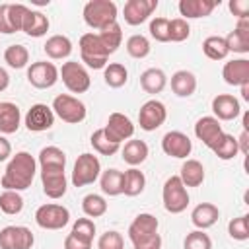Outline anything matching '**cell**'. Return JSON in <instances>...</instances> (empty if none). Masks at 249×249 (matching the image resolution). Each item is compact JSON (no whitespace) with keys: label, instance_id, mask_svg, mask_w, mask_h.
<instances>
[{"label":"cell","instance_id":"1","mask_svg":"<svg viewBox=\"0 0 249 249\" xmlns=\"http://www.w3.org/2000/svg\"><path fill=\"white\" fill-rule=\"evenodd\" d=\"M37 171V161L29 152H16L6 165V171L0 179V185L6 191H25L31 187Z\"/></svg>","mask_w":249,"mask_h":249},{"label":"cell","instance_id":"2","mask_svg":"<svg viewBox=\"0 0 249 249\" xmlns=\"http://www.w3.org/2000/svg\"><path fill=\"white\" fill-rule=\"evenodd\" d=\"M84 21L91 29H103L117 21V4L111 0H89L84 6Z\"/></svg>","mask_w":249,"mask_h":249},{"label":"cell","instance_id":"3","mask_svg":"<svg viewBox=\"0 0 249 249\" xmlns=\"http://www.w3.org/2000/svg\"><path fill=\"white\" fill-rule=\"evenodd\" d=\"M80 56H82V62L93 70H101L107 66V58H109V53L107 49L103 47V43L99 41L97 33H84L80 37Z\"/></svg>","mask_w":249,"mask_h":249},{"label":"cell","instance_id":"4","mask_svg":"<svg viewBox=\"0 0 249 249\" xmlns=\"http://www.w3.org/2000/svg\"><path fill=\"white\" fill-rule=\"evenodd\" d=\"M161 198H163V208L167 212H171V214H181L183 210H187V206H189V193H187V187L181 183L179 175H171L163 183Z\"/></svg>","mask_w":249,"mask_h":249},{"label":"cell","instance_id":"5","mask_svg":"<svg viewBox=\"0 0 249 249\" xmlns=\"http://www.w3.org/2000/svg\"><path fill=\"white\" fill-rule=\"evenodd\" d=\"M51 109L60 121H64L68 124H78V123H82L86 119V105L78 97L68 95V93L56 95L53 99V107Z\"/></svg>","mask_w":249,"mask_h":249},{"label":"cell","instance_id":"6","mask_svg":"<svg viewBox=\"0 0 249 249\" xmlns=\"http://www.w3.org/2000/svg\"><path fill=\"white\" fill-rule=\"evenodd\" d=\"M58 78H62V84L72 93H84L91 86V78H89L88 70L80 62H76V60L64 62L62 68L58 70Z\"/></svg>","mask_w":249,"mask_h":249},{"label":"cell","instance_id":"7","mask_svg":"<svg viewBox=\"0 0 249 249\" xmlns=\"http://www.w3.org/2000/svg\"><path fill=\"white\" fill-rule=\"evenodd\" d=\"M99 175H101V163H99L97 156L88 154V152L78 156L74 169H72V185L74 187L91 185Z\"/></svg>","mask_w":249,"mask_h":249},{"label":"cell","instance_id":"8","mask_svg":"<svg viewBox=\"0 0 249 249\" xmlns=\"http://www.w3.org/2000/svg\"><path fill=\"white\" fill-rule=\"evenodd\" d=\"M35 222L43 230H62L70 222V212L62 204L49 202V204H43L37 208Z\"/></svg>","mask_w":249,"mask_h":249},{"label":"cell","instance_id":"9","mask_svg":"<svg viewBox=\"0 0 249 249\" xmlns=\"http://www.w3.org/2000/svg\"><path fill=\"white\" fill-rule=\"evenodd\" d=\"M27 80L37 89H49L58 82V68L53 62L37 60L27 68Z\"/></svg>","mask_w":249,"mask_h":249},{"label":"cell","instance_id":"10","mask_svg":"<svg viewBox=\"0 0 249 249\" xmlns=\"http://www.w3.org/2000/svg\"><path fill=\"white\" fill-rule=\"evenodd\" d=\"M35 237L25 226H6L0 230V249H31Z\"/></svg>","mask_w":249,"mask_h":249},{"label":"cell","instance_id":"11","mask_svg":"<svg viewBox=\"0 0 249 249\" xmlns=\"http://www.w3.org/2000/svg\"><path fill=\"white\" fill-rule=\"evenodd\" d=\"M167 119V109L161 101L158 99H150L146 101L142 107H140V113H138V124L142 130L146 132H152L156 128H160Z\"/></svg>","mask_w":249,"mask_h":249},{"label":"cell","instance_id":"12","mask_svg":"<svg viewBox=\"0 0 249 249\" xmlns=\"http://www.w3.org/2000/svg\"><path fill=\"white\" fill-rule=\"evenodd\" d=\"M41 185H43V193L49 198H62L66 195V175L62 167H45L41 169Z\"/></svg>","mask_w":249,"mask_h":249},{"label":"cell","instance_id":"13","mask_svg":"<svg viewBox=\"0 0 249 249\" xmlns=\"http://www.w3.org/2000/svg\"><path fill=\"white\" fill-rule=\"evenodd\" d=\"M103 130H105V136H107L111 142L121 144V142H124V140L132 138V134H134V124H132V121H130L126 115H123V113H111L109 119H107V124L103 126Z\"/></svg>","mask_w":249,"mask_h":249},{"label":"cell","instance_id":"14","mask_svg":"<svg viewBox=\"0 0 249 249\" xmlns=\"http://www.w3.org/2000/svg\"><path fill=\"white\" fill-rule=\"evenodd\" d=\"M161 150H163L165 156H171V158H177V160H185L193 150V142L185 132L169 130L161 138Z\"/></svg>","mask_w":249,"mask_h":249},{"label":"cell","instance_id":"15","mask_svg":"<svg viewBox=\"0 0 249 249\" xmlns=\"http://www.w3.org/2000/svg\"><path fill=\"white\" fill-rule=\"evenodd\" d=\"M25 126L31 132H45L54 124V113L45 103H35L25 113Z\"/></svg>","mask_w":249,"mask_h":249},{"label":"cell","instance_id":"16","mask_svg":"<svg viewBox=\"0 0 249 249\" xmlns=\"http://www.w3.org/2000/svg\"><path fill=\"white\" fill-rule=\"evenodd\" d=\"M195 136L206 146V148H214L220 138L224 136V130H222V124L218 119L214 117H200L196 123H195Z\"/></svg>","mask_w":249,"mask_h":249},{"label":"cell","instance_id":"17","mask_svg":"<svg viewBox=\"0 0 249 249\" xmlns=\"http://www.w3.org/2000/svg\"><path fill=\"white\" fill-rule=\"evenodd\" d=\"M158 8V0H128L123 8L124 21L128 25H140L144 23Z\"/></svg>","mask_w":249,"mask_h":249},{"label":"cell","instance_id":"18","mask_svg":"<svg viewBox=\"0 0 249 249\" xmlns=\"http://www.w3.org/2000/svg\"><path fill=\"white\" fill-rule=\"evenodd\" d=\"M158 226H160V222H158V218L154 214L142 212V214H138L130 222V226H128V239L132 243H138V241L158 233Z\"/></svg>","mask_w":249,"mask_h":249},{"label":"cell","instance_id":"19","mask_svg":"<svg viewBox=\"0 0 249 249\" xmlns=\"http://www.w3.org/2000/svg\"><path fill=\"white\" fill-rule=\"evenodd\" d=\"M212 111H214V119H218V121H233L235 117H239L241 105H239L237 97H233L230 93H218L212 99Z\"/></svg>","mask_w":249,"mask_h":249},{"label":"cell","instance_id":"20","mask_svg":"<svg viewBox=\"0 0 249 249\" xmlns=\"http://www.w3.org/2000/svg\"><path fill=\"white\" fill-rule=\"evenodd\" d=\"M222 78L230 86H243L249 84V60L247 58H235L224 64L222 68Z\"/></svg>","mask_w":249,"mask_h":249},{"label":"cell","instance_id":"21","mask_svg":"<svg viewBox=\"0 0 249 249\" xmlns=\"http://www.w3.org/2000/svg\"><path fill=\"white\" fill-rule=\"evenodd\" d=\"M224 39L230 53H241V54L249 53V18L237 19L233 31Z\"/></svg>","mask_w":249,"mask_h":249},{"label":"cell","instance_id":"22","mask_svg":"<svg viewBox=\"0 0 249 249\" xmlns=\"http://www.w3.org/2000/svg\"><path fill=\"white\" fill-rule=\"evenodd\" d=\"M218 218H220V210H218V206L216 204H212V202H200V204H196L195 208H193V212H191V222H193V226L196 228V230H208V228H212L216 222H218Z\"/></svg>","mask_w":249,"mask_h":249},{"label":"cell","instance_id":"23","mask_svg":"<svg viewBox=\"0 0 249 249\" xmlns=\"http://www.w3.org/2000/svg\"><path fill=\"white\" fill-rule=\"evenodd\" d=\"M218 4L220 2H216V0H181L179 12H181L183 19H196V18L210 16Z\"/></svg>","mask_w":249,"mask_h":249},{"label":"cell","instance_id":"24","mask_svg":"<svg viewBox=\"0 0 249 249\" xmlns=\"http://www.w3.org/2000/svg\"><path fill=\"white\" fill-rule=\"evenodd\" d=\"M21 124L19 107L12 101L0 103V134H14Z\"/></svg>","mask_w":249,"mask_h":249},{"label":"cell","instance_id":"25","mask_svg":"<svg viewBox=\"0 0 249 249\" xmlns=\"http://www.w3.org/2000/svg\"><path fill=\"white\" fill-rule=\"evenodd\" d=\"M171 89L177 97H191L196 91V76L189 70H177L171 76Z\"/></svg>","mask_w":249,"mask_h":249},{"label":"cell","instance_id":"26","mask_svg":"<svg viewBox=\"0 0 249 249\" xmlns=\"http://www.w3.org/2000/svg\"><path fill=\"white\" fill-rule=\"evenodd\" d=\"M21 31L29 37H43L49 31V18L39 10H29L23 19Z\"/></svg>","mask_w":249,"mask_h":249},{"label":"cell","instance_id":"27","mask_svg":"<svg viewBox=\"0 0 249 249\" xmlns=\"http://www.w3.org/2000/svg\"><path fill=\"white\" fill-rule=\"evenodd\" d=\"M43 51L47 53L49 58L62 60V58H68L70 56V53H72V41L66 35H53L43 45Z\"/></svg>","mask_w":249,"mask_h":249},{"label":"cell","instance_id":"28","mask_svg":"<svg viewBox=\"0 0 249 249\" xmlns=\"http://www.w3.org/2000/svg\"><path fill=\"white\" fill-rule=\"evenodd\" d=\"M167 84V76L161 68H148L140 74V86L146 93H160Z\"/></svg>","mask_w":249,"mask_h":249},{"label":"cell","instance_id":"29","mask_svg":"<svg viewBox=\"0 0 249 249\" xmlns=\"http://www.w3.org/2000/svg\"><path fill=\"white\" fill-rule=\"evenodd\" d=\"M179 179L185 187H198L204 181V167L198 160H187L181 165V173Z\"/></svg>","mask_w":249,"mask_h":249},{"label":"cell","instance_id":"30","mask_svg":"<svg viewBox=\"0 0 249 249\" xmlns=\"http://www.w3.org/2000/svg\"><path fill=\"white\" fill-rule=\"evenodd\" d=\"M121 152H123V160H124L128 165L136 167V165H140V163L148 158V144H146L144 140L132 138V140H128V142L124 144V148H123Z\"/></svg>","mask_w":249,"mask_h":249},{"label":"cell","instance_id":"31","mask_svg":"<svg viewBox=\"0 0 249 249\" xmlns=\"http://www.w3.org/2000/svg\"><path fill=\"white\" fill-rule=\"evenodd\" d=\"M146 187V177L140 169L130 167L123 173V195L126 196H138Z\"/></svg>","mask_w":249,"mask_h":249},{"label":"cell","instance_id":"32","mask_svg":"<svg viewBox=\"0 0 249 249\" xmlns=\"http://www.w3.org/2000/svg\"><path fill=\"white\" fill-rule=\"evenodd\" d=\"M202 53L210 58V60H224L230 51H228V45H226V39L220 37V35H210L202 41Z\"/></svg>","mask_w":249,"mask_h":249},{"label":"cell","instance_id":"33","mask_svg":"<svg viewBox=\"0 0 249 249\" xmlns=\"http://www.w3.org/2000/svg\"><path fill=\"white\" fill-rule=\"evenodd\" d=\"M99 185H101V191L109 196L123 195V171H119V169L103 171L99 177Z\"/></svg>","mask_w":249,"mask_h":249},{"label":"cell","instance_id":"34","mask_svg":"<svg viewBox=\"0 0 249 249\" xmlns=\"http://www.w3.org/2000/svg\"><path fill=\"white\" fill-rule=\"evenodd\" d=\"M97 37H99V41L103 43V47L107 49V53L113 54V53L121 47V43H123V29H121V25L115 21V23L103 27V29L97 33Z\"/></svg>","mask_w":249,"mask_h":249},{"label":"cell","instance_id":"35","mask_svg":"<svg viewBox=\"0 0 249 249\" xmlns=\"http://www.w3.org/2000/svg\"><path fill=\"white\" fill-rule=\"evenodd\" d=\"M103 80L109 88H123L128 80V70L124 68V64L121 62H109L105 68H103Z\"/></svg>","mask_w":249,"mask_h":249},{"label":"cell","instance_id":"36","mask_svg":"<svg viewBox=\"0 0 249 249\" xmlns=\"http://www.w3.org/2000/svg\"><path fill=\"white\" fill-rule=\"evenodd\" d=\"M39 165H41V169H45V167H62L64 169L66 154L56 146H47L39 152Z\"/></svg>","mask_w":249,"mask_h":249},{"label":"cell","instance_id":"37","mask_svg":"<svg viewBox=\"0 0 249 249\" xmlns=\"http://www.w3.org/2000/svg\"><path fill=\"white\" fill-rule=\"evenodd\" d=\"M89 142H91L93 150H95L97 154H101V156H115V154L121 150V144L111 142V140L105 136V130H103V128L93 130V134H91Z\"/></svg>","mask_w":249,"mask_h":249},{"label":"cell","instance_id":"38","mask_svg":"<svg viewBox=\"0 0 249 249\" xmlns=\"http://www.w3.org/2000/svg\"><path fill=\"white\" fill-rule=\"evenodd\" d=\"M82 210H84V214L88 218H99V216H103L107 212V200L101 195L89 193L82 200Z\"/></svg>","mask_w":249,"mask_h":249},{"label":"cell","instance_id":"39","mask_svg":"<svg viewBox=\"0 0 249 249\" xmlns=\"http://www.w3.org/2000/svg\"><path fill=\"white\" fill-rule=\"evenodd\" d=\"M4 60L10 68H25L29 62V51L23 45H10L4 51Z\"/></svg>","mask_w":249,"mask_h":249},{"label":"cell","instance_id":"40","mask_svg":"<svg viewBox=\"0 0 249 249\" xmlns=\"http://www.w3.org/2000/svg\"><path fill=\"white\" fill-rule=\"evenodd\" d=\"M212 152H214L220 160H224V161L233 160V158L239 154L237 138H235V136H231V134H226V132H224V136H222V138H220V142L212 148Z\"/></svg>","mask_w":249,"mask_h":249},{"label":"cell","instance_id":"41","mask_svg":"<svg viewBox=\"0 0 249 249\" xmlns=\"http://www.w3.org/2000/svg\"><path fill=\"white\" fill-rule=\"evenodd\" d=\"M0 210L8 216L19 214L23 210V196L18 191H4L0 195Z\"/></svg>","mask_w":249,"mask_h":249},{"label":"cell","instance_id":"42","mask_svg":"<svg viewBox=\"0 0 249 249\" xmlns=\"http://www.w3.org/2000/svg\"><path fill=\"white\" fill-rule=\"evenodd\" d=\"M150 51H152V47H150L148 37L136 33V35H130L126 39V53L132 58H146L150 54Z\"/></svg>","mask_w":249,"mask_h":249},{"label":"cell","instance_id":"43","mask_svg":"<svg viewBox=\"0 0 249 249\" xmlns=\"http://www.w3.org/2000/svg\"><path fill=\"white\" fill-rule=\"evenodd\" d=\"M247 222H249V216L247 214H241V216L230 220V224H228L230 237L231 239H237V241L249 239V226H247Z\"/></svg>","mask_w":249,"mask_h":249},{"label":"cell","instance_id":"44","mask_svg":"<svg viewBox=\"0 0 249 249\" xmlns=\"http://www.w3.org/2000/svg\"><path fill=\"white\" fill-rule=\"evenodd\" d=\"M183 249H212V239L202 230H195V231L187 233V237L183 241Z\"/></svg>","mask_w":249,"mask_h":249},{"label":"cell","instance_id":"45","mask_svg":"<svg viewBox=\"0 0 249 249\" xmlns=\"http://www.w3.org/2000/svg\"><path fill=\"white\" fill-rule=\"evenodd\" d=\"M189 35H191V27H189L187 19H183V18L169 19V41L181 43V41L189 39Z\"/></svg>","mask_w":249,"mask_h":249},{"label":"cell","instance_id":"46","mask_svg":"<svg viewBox=\"0 0 249 249\" xmlns=\"http://www.w3.org/2000/svg\"><path fill=\"white\" fill-rule=\"evenodd\" d=\"M150 35L160 43H169V19L167 18H154L150 21Z\"/></svg>","mask_w":249,"mask_h":249},{"label":"cell","instance_id":"47","mask_svg":"<svg viewBox=\"0 0 249 249\" xmlns=\"http://www.w3.org/2000/svg\"><path fill=\"white\" fill-rule=\"evenodd\" d=\"M72 233L86 239V241H93V235H95V224L91 218H78L72 226Z\"/></svg>","mask_w":249,"mask_h":249},{"label":"cell","instance_id":"48","mask_svg":"<svg viewBox=\"0 0 249 249\" xmlns=\"http://www.w3.org/2000/svg\"><path fill=\"white\" fill-rule=\"evenodd\" d=\"M27 12H29V8L25 4H10L8 18H10V25H12L14 33L16 31H21V25H23V19H25Z\"/></svg>","mask_w":249,"mask_h":249},{"label":"cell","instance_id":"49","mask_svg":"<svg viewBox=\"0 0 249 249\" xmlns=\"http://www.w3.org/2000/svg\"><path fill=\"white\" fill-rule=\"evenodd\" d=\"M97 249H124V239L119 231H105L97 241Z\"/></svg>","mask_w":249,"mask_h":249},{"label":"cell","instance_id":"50","mask_svg":"<svg viewBox=\"0 0 249 249\" xmlns=\"http://www.w3.org/2000/svg\"><path fill=\"white\" fill-rule=\"evenodd\" d=\"M230 12H231L237 19L249 18V0H231V2H230Z\"/></svg>","mask_w":249,"mask_h":249},{"label":"cell","instance_id":"51","mask_svg":"<svg viewBox=\"0 0 249 249\" xmlns=\"http://www.w3.org/2000/svg\"><path fill=\"white\" fill-rule=\"evenodd\" d=\"M64 249H91V243L82 239V237H78V235H74L70 231L66 235V239H64Z\"/></svg>","mask_w":249,"mask_h":249},{"label":"cell","instance_id":"52","mask_svg":"<svg viewBox=\"0 0 249 249\" xmlns=\"http://www.w3.org/2000/svg\"><path fill=\"white\" fill-rule=\"evenodd\" d=\"M134 249H161V235L160 233H154L138 243H132Z\"/></svg>","mask_w":249,"mask_h":249},{"label":"cell","instance_id":"53","mask_svg":"<svg viewBox=\"0 0 249 249\" xmlns=\"http://www.w3.org/2000/svg\"><path fill=\"white\" fill-rule=\"evenodd\" d=\"M8 8H10V4H0V33H6V35L14 33V29L10 25V18H8Z\"/></svg>","mask_w":249,"mask_h":249},{"label":"cell","instance_id":"54","mask_svg":"<svg viewBox=\"0 0 249 249\" xmlns=\"http://www.w3.org/2000/svg\"><path fill=\"white\" fill-rule=\"evenodd\" d=\"M12 156V144L6 140L4 134H0V161H6Z\"/></svg>","mask_w":249,"mask_h":249},{"label":"cell","instance_id":"55","mask_svg":"<svg viewBox=\"0 0 249 249\" xmlns=\"http://www.w3.org/2000/svg\"><path fill=\"white\" fill-rule=\"evenodd\" d=\"M237 148H239L241 154H247L249 152V146H247V130H243L241 136L237 138Z\"/></svg>","mask_w":249,"mask_h":249},{"label":"cell","instance_id":"56","mask_svg":"<svg viewBox=\"0 0 249 249\" xmlns=\"http://www.w3.org/2000/svg\"><path fill=\"white\" fill-rule=\"evenodd\" d=\"M8 86H10V74L0 66V91L8 89Z\"/></svg>","mask_w":249,"mask_h":249},{"label":"cell","instance_id":"57","mask_svg":"<svg viewBox=\"0 0 249 249\" xmlns=\"http://www.w3.org/2000/svg\"><path fill=\"white\" fill-rule=\"evenodd\" d=\"M241 88V97L245 99V101H249V84H243V86H239Z\"/></svg>","mask_w":249,"mask_h":249}]
</instances>
